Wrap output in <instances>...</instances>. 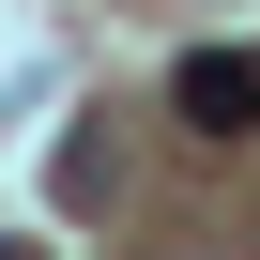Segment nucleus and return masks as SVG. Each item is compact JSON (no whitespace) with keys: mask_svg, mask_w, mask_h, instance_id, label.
I'll list each match as a JSON object with an SVG mask.
<instances>
[{"mask_svg":"<svg viewBox=\"0 0 260 260\" xmlns=\"http://www.w3.org/2000/svg\"><path fill=\"white\" fill-rule=\"evenodd\" d=\"M169 107L199 122V138H245V122H260V46H199V61L169 77Z\"/></svg>","mask_w":260,"mask_h":260,"instance_id":"1","label":"nucleus"},{"mask_svg":"<svg viewBox=\"0 0 260 260\" xmlns=\"http://www.w3.org/2000/svg\"><path fill=\"white\" fill-rule=\"evenodd\" d=\"M0 260H16V245H0Z\"/></svg>","mask_w":260,"mask_h":260,"instance_id":"2","label":"nucleus"}]
</instances>
